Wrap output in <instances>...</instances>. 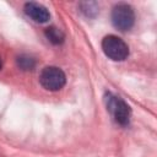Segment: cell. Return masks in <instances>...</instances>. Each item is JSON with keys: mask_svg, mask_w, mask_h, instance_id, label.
<instances>
[{"mask_svg": "<svg viewBox=\"0 0 157 157\" xmlns=\"http://www.w3.org/2000/svg\"><path fill=\"white\" fill-rule=\"evenodd\" d=\"M104 101H105L107 109L110 113L112 118L115 120V123H118L121 126H126L131 117V109L129 104L123 98L113 93H107L104 97Z\"/></svg>", "mask_w": 157, "mask_h": 157, "instance_id": "cell-1", "label": "cell"}, {"mask_svg": "<svg viewBox=\"0 0 157 157\" xmlns=\"http://www.w3.org/2000/svg\"><path fill=\"white\" fill-rule=\"evenodd\" d=\"M103 53L114 61H123L129 56V47L128 44L114 34H108L102 40Z\"/></svg>", "mask_w": 157, "mask_h": 157, "instance_id": "cell-2", "label": "cell"}, {"mask_svg": "<svg viewBox=\"0 0 157 157\" xmlns=\"http://www.w3.org/2000/svg\"><path fill=\"white\" fill-rule=\"evenodd\" d=\"M110 18H112L113 26L117 29L125 32V31H129L134 26L135 12L130 5H128L125 2H120L113 7Z\"/></svg>", "mask_w": 157, "mask_h": 157, "instance_id": "cell-3", "label": "cell"}, {"mask_svg": "<svg viewBox=\"0 0 157 157\" xmlns=\"http://www.w3.org/2000/svg\"><path fill=\"white\" fill-rule=\"evenodd\" d=\"M39 82L48 91H59L66 83L65 72L58 66H45L39 75Z\"/></svg>", "mask_w": 157, "mask_h": 157, "instance_id": "cell-4", "label": "cell"}, {"mask_svg": "<svg viewBox=\"0 0 157 157\" xmlns=\"http://www.w3.org/2000/svg\"><path fill=\"white\" fill-rule=\"evenodd\" d=\"M23 10H25V13L37 23H45L50 18V13L48 9L39 2H34V1L26 2L23 6Z\"/></svg>", "mask_w": 157, "mask_h": 157, "instance_id": "cell-5", "label": "cell"}, {"mask_svg": "<svg viewBox=\"0 0 157 157\" xmlns=\"http://www.w3.org/2000/svg\"><path fill=\"white\" fill-rule=\"evenodd\" d=\"M44 34H45L47 39H48L50 43L55 44V45L61 44V43L64 42V39H65V34H64V32H63L60 28H56V27H54V26L45 28Z\"/></svg>", "mask_w": 157, "mask_h": 157, "instance_id": "cell-6", "label": "cell"}, {"mask_svg": "<svg viewBox=\"0 0 157 157\" xmlns=\"http://www.w3.org/2000/svg\"><path fill=\"white\" fill-rule=\"evenodd\" d=\"M17 66L23 71H31L36 67V59L28 54H21L16 59Z\"/></svg>", "mask_w": 157, "mask_h": 157, "instance_id": "cell-7", "label": "cell"}, {"mask_svg": "<svg viewBox=\"0 0 157 157\" xmlns=\"http://www.w3.org/2000/svg\"><path fill=\"white\" fill-rule=\"evenodd\" d=\"M80 9H81V12L86 17H94L98 13V5L96 2H93V1L81 2L80 4Z\"/></svg>", "mask_w": 157, "mask_h": 157, "instance_id": "cell-8", "label": "cell"}, {"mask_svg": "<svg viewBox=\"0 0 157 157\" xmlns=\"http://www.w3.org/2000/svg\"><path fill=\"white\" fill-rule=\"evenodd\" d=\"M0 69H1V59H0Z\"/></svg>", "mask_w": 157, "mask_h": 157, "instance_id": "cell-9", "label": "cell"}]
</instances>
